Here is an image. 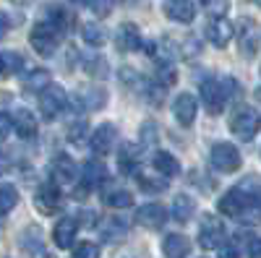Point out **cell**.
Returning <instances> with one entry per match:
<instances>
[{
  "label": "cell",
  "mask_w": 261,
  "mask_h": 258,
  "mask_svg": "<svg viewBox=\"0 0 261 258\" xmlns=\"http://www.w3.org/2000/svg\"><path fill=\"white\" fill-rule=\"evenodd\" d=\"M258 188L261 183L248 178L246 183L230 188L225 196L217 201V209H220L225 217H232L238 222L246 224H258L261 222V209H258Z\"/></svg>",
  "instance_id": "1"
},
{
  "label": "cell",
  "mask_w": 261,
  "mask_h": 258,
  "mask_svg": "<svg viewBox=\"0 0 261 258\" xmlns=\"http://www.w3.org/2000/svg\"><path fill=\"white\" fill-rule=\"evenodd\" d=\"M60 37H63V32L53 24V21L39 18L37 24H34V29H32V34H29V42H32V47L37 50V55L50 58V55L58 50Z\"/></svg>",
  "instance_id": "2"
},
{
  "label": "cell",
  "mask_w": 261,
  "mask_h": 258,
  "mask_svg": "<svg viewBox=\"0 0 261 258\" xmlns=\"http://www.w3.org/2000/svg\"><path fill=\"white\" fill-rule=\"evenodd\" d=\"M238 47H241V55L243 58H256L258 52V45H261V26H258V21L251 18V16H243L241 21H238Z\"/></svg>",
  "instance_id": "3"
},
{
  "label": "cell",
  "mask_w": 261,
  "mask_h": 258,
  "mask_svg": "<svg viewBox=\"0 0 261 258\" xmlns=\"http://www.w3.org/2000/svg\"><path fill=\"white\" fill-rule=\"evenodd\" d=\"M261 128V115L253 107H238L230 118V131L241 138V141H251Z\"/></svg>",
  "instance_id": "4"
},
{
  "label": "cell",
  "mask_w": 261,
  "mask_h": 258,
  "mask_svg": "<svg viewBox=\"0 0 261 258\" xmlns=\"http://www.w3.org/2000/svg\"><path fill=\"white\" fill-rule=\"evenodd\" d=\"M65 107H68V94H65V89L58 83H50L47 89L39 94V112L45 120H55Z\"/></svg>",
  "instance_id": "5"
},
{
  "label": "cell",
  "mask_w": 261,
  "mask_h": 258,
  "mask_svg": "<svg viewBox=\"0 0 261 258\" xmlns=\"http://www.w3.org/2000/svg\"><path fill=\"white\" fill-rule=\"evenodd\" d=\"M225 224L220 222V217H212V214H204L201 227H199V245L204 250H214V248H222L225 245Z\"/></svg>",
  "instance_id": "6"
},
{
  "label": "cell",
  "mask_w": 261,
  "mask_h": 258,
  "mask_svg": "<svg viewBox=\"0 0 261 258\" xmlns=\"http://www.w3.org/2000/svg\"><path fill=\"white\" fill-rule=\"evenodd\" d=\"M209 159H212V167L220 169V172H235V169H241V162H243L241 152H238L232 144H227V141L214 144Z\"/></svg>",
  "instance_id": "7"
},
{
  "label": "cell",
  "mask_w": 261,
  "mask_h": 258,
  "mask_svg": "<svg viewBox=\"0 0 261 258\" xmlns=\"http://www.w3.org/2000/svg\"><path fill=\"white\" fill-rule=\"evenodd\" d=\"M201 102H204V107H206L212 115H220V112L225 110V104H227V94H225L222 81L206 78V81L201 83Z\"/></svg>",
  "instance_id": "8"
},
{
  "label": "cell",
  "mask_w": 261,
  "mask_h": 258,
  "mask_svg": "<svg viewBox=\"0 0 261 258\" xmlns=\"http://www.w3.org/2000/svg\"><path fill=\"white\" fill-rule=\"evenodd\" d=\"M50 172H53V183L55 185H71L79 178V167H76V162L68 154H58L53 159V164H50Z\"/></svg>",
  "instance_id": "9"
},
{
  "label": "cell",
  "mask_w": 261,
  "mask_h": 258,
  "mask_svg": "<svg viewBox=\"0 0 261 258\" xmlns=\"http://www.w3.org/2000/svg\"><path fill=\"white\" fill-rule=\"evenodd\" d=\"M34 206L42 211V214H55L60 206H63V193L55 183H45L39 190H37V196H34Z\"/></svg>",
  "instance_id": "10"
},
{
  "label": "cell",
  "mask_w": 261,
  "mask_h": 258,
  "mask_svg": "<svg viewBox=\"0 0 261 258\" xmlns=\"http://www.w3.org/2000/svg\"><path fill=\"white\" fill-rule=\"evenodd\" d=\"M118 144V133H115V125L113 123H102L99 128H94L92 133V152L94 154H110Z\"/></svg>",
  "instance_id": "11"
},
{
  "label": "cell",
  "mask_w": 261,
  "mask_h": 258,
  "mask_svg": "<svg viewBox=\"0 0 261 258\" xmlns=\"http://www.w3.org/2000/svg\"><path fill=\"white\" fill-rule=\"evenodd\" d=\"M136 222L146 230H162L167 224V211L162 204H144L136 211Z\"/></svg>",
  "instance_id": "12"
},
{
  "label": "cell",
  "mask_w": 261,
  "mask_h": 258,
  "mask_svg": "<svg viewBox=\"0 0 261 258\" xmlns=\"http://www.w3.org/2000/svg\"><path fill=\"white\" fill-rule=\"evenodd\" d=\"M196 112H199V104H196L193 94H186V92H183V94L175 97V102H172V115H175V120H178L183 128L193 125Z\"/></svg>",
  "instance_id": "13"
},
{
  "label": "cell",
  "mask_w": 261,
  "mask_h": 258,
  "mask_svg": "<svg viewBox=\"0 0 261 258\" xmlns=\"http://www.w3.org/2000/svg\"><path fill=\"white\" fill-rule=\"evenodd\" d=\"M235 37V26L227 18H212L206 24V39L214 47H227V42Z\"/></svg>",
  "instance_id": "14"
},
{
  "label": "cell",
  "mask_w": 261,
  "mask_h": 258,
  "mask_svg": "<svg viewBox=\"0 0 261 258\" xmlns=\"http://www.w3.org/2000/svg\"><path fill=\"white\" fill-rule=\"evenodd\" d=\"M115 47L120 52H136L141 47V32L136 24H120L115 32Z\"/></svg>",
  "instance_id": "15"
},
{
  "label": "cell",
  "mask_w": 261,
  "mask_h": 258,
  "mask_svg": "<svg viewBox=\"0 0 261 258\" xmlns=\"http://www.w3.org/2000/svg\"><path fill=\"white\" fill-rule=\"evenodd\" d=\"M76 232H79V222L73 217H63L55 227H53V243L65 250V248H71L73 240H76Z\"/></svg>",
  "instance_id": "16"
},
{
  "label": "cell",
  "mask_w": 261,
  "mask_h": 258,
  "mask_svg": "<svg viewBox=\"0 0 261 258\" xmlns=\"http://www.w3.org/2000/svg\"><path fill=\"white\" fill-rule=\"evenodd\" d=\"M165 13L178 24H191L196 18V6L193 0H165Z\"/></svg>",
  "instance_id": "17"
},
{
  "label": "cell",
  "mask_w": 261,
  "mask_h": 258,
  "mask_svg": "<svg viewBox=\"0 0 261 258\" xmlns=\"http://www.w3.org/2000/svg\"><path fill=\"white\" fill-rule=\"evenodd\" d=\"M11 123H13V131H16L21 138H34V136H37V118H34L29 110H24V107L13 110Z\"/></svg>",
  "instance_id": "18"
},
{
  "label": "cell",
  "mask_w": 261,
  "mask_h": 258,
  "mask_svg": "<svg viewBox=\"0 0 261 258\" xmlns=\"http://www.w3.org/2000/svg\"><path fill=\"white\" fill-rule=\"evenodd\" d=\"M21 248L29 258H47V248L42 243V232L39 227H29L24 235H21Z\"/></svg>",
  "instance_id": "19"
},
{
  "label": "cell",
  "mask_w": 261,
  "mask_h": 258,
  "mask_svg": "<svg viewBox=\"0 0 261 258\" xmlns=\"http://www.w3.org/2000/svg\"><path fill=\"white\" fill-rule=\"evenodd\" d=\"M107 178H110V175H107V167L99 159H92V162H86L81 167V183L86 188H97V185L107 183Z\"/></svg>",
  "instance_id": "20"
},
{
  "label": "cell",
  "mask_w": 261,
  "mask_h": 258,
  "mask_svg": "<svg viewBox=\"0 0 261 258\" xmlns=\"http://www.w3.org/2000/svg\"><path fill=\"white\" fill-rule=\"evenodd\" d=\"M162 253L167 258H186L191 253V240L186 238V235L172 232V235H167L165 243H162Z\"/></svg>",
  "instance_id": "21"
},
{
  "label": "cell",
  "mask_w": 261,
  "mask_h": 258,
  "mask_svg": "<svg viewBox=\"0 0 261 258\" xmlns=\"http://www.w3.org/2000/svg\"><path fill=\"white\" fill-rule=\"evenodd\" d=\"M76 104L81 110H99V107L107 104V92L97 89V86H89V89H81L76 97Z\"/></svg>",
  "instance_id": "22"
},
{
  "label": "cell",
  "mask_w": 261,
  "mask_h": 258,
  "mask_svg": "<svg viewBox=\"0 0 261 258\" xmlns=\"http://www.w3.org/2000/svg\"><path fill=\"white\" fill-rule=\"evenodd\" d=\"M151 164H154V169H157V175H162V178H175V175H180V162L172 157L170 152H157L154 154V159H151Z\"/></svg>",
  "instance_id": "23"
},
{
  "label": "cell",
  "mask_w": 261,
  "mask_h": 258,
  "mask_svg": "<svg viewBox=\"0 0 261 258\" xmlns=\"http://www.w3.org/2000/svg\"><path fill=\"white\" fill-rule=\"evenodd\" d=\"M139 164H141V154L136 152V146L125 144L118 154V167L123 175H139Z\"/></svg>",
  "instance_id": "24"
},
{
  "label": "cell",
  "mask_w": 261,
  "mask_h": 258,
  "mask_svg": "<svg viewBox=\"0 0 261 258\" xmlns=\"http://www.w3.org/2000/svg\"><path fill=\"white\" fill-rule=\"evenodd\" d=\"M193 214H196V201L191 196H186V193L175 196V201H172V219L175 222H188Z\"/></svg>",
  "instance_id": "25"
},
{
  "label": "cell",
  "mask_w": 261,
  "mask_h": 258,
  "mask_svg": "<svg viewBox=\"0 0 261 258\" xmlns=\"http://www.w3.org/2000/svg\"><path fill=\"white\" fill-rule=\"evenodd\" d=\"M50 83H53V81H50V73H47L45 68H34V71L24 78V89H27V92H39V94H42Z\"/></svg>",
  "instance_id": "26"
},
{
  "label": "cell",
  "mask_w": 261,
  "mask_h": 258,
  "mask_svg": "<svg viewBox=\"0 0 261 258\" xmlns=\"http://www.w3.org/2000/svg\"><path fill=\"white\" fill-rule=\"evenodd\" d=\"M81 37H84V42H86L89 47H102L105 39H107L105 29L97 26V24H84V26H81Z\"/></svg>",
  "instance_id": "27"
},
{
  "label": "cell",
  "mask_w": 261,
  "mask_h": 258,
  "mask_svg": "<svg viewBox=\"0 0 261 258\" xmlns=\"http://www.w3.org/2000/svg\"><path fill=\"white\" fill-rule=\"evenodd\" d=\"M139 188L141 190H146V193H162L165 188H167V178H162V175H139Z\"/></svg>",
  "instance_id": "28"
},
{
  "label": "cell",
  "mask_w": 261,
  "mask_h": 258,
  "mask_svg": "<svg viewBox=\"0 0 261 258\" xmlns=\"http://www.w3.org/2000/svg\"><path fill=\"white\" fill-rule=\"evenodd\" d=\"M105 204L110 209H128L130 204H134V196H130L128 190H110L105 196Z\"/></svg>",
  "instance_id": "29"
},
{
  "label": "cell",
  "mask_w": 261,
  "mask_h": 258,
  "mask_svg": "<svg viewBox=\"0 0 261 258\" xmlns=\"http://www.w3.org/2000/svg\"><path fill=\"white\" fill-rule=\"evenodd\" d=\"M18 204V190L13 185H0V214H8Z\"/></svg>",
  "instance_id": "30"
},
{
  "label": "cell",
  "mask_w": 261,
  "mask_h": 258,
  "mask_svg": "<svg viewBox=\"0 0 261 258\" xmlns=\"http://www.w3.org/2000/svg\"><path fill=\"white\" fill-rule=\"evenodd\" d=\"M84 68L89 71L94 78H105V76H107V60H105L102 55H92V58L84 60Z\"/></svg>",
  "instance_id": "31"
},
{
  "label": "cell",
  "mask_w": 261,
  "mask_h": 258,
  "mask_svg": "<svg viewBox=\"0 0 261 258\" xmlns=\"http://www.w3.org/2000/svg\"><path fill=\"white\" fill-rule=\"evenodd\" d=\"M86 131H89V125H86V120L73 123V125L68 128V141H71L73 146H81V144L86 141Z\"/></svg>",
  "instance_id": "32"
},
{
  "label": "cell",
  "mask_w": 261,
  "mask_h": 258,
  "mask_svg": "<svg viewBox=\"0 0 261 258\" xmlns=\"http://www.w3.org/2000/svg\"><path fill=\"white\" fill-rule=\"evenodd\" d=\"M125 230H128V227H125L123 222H118V219H110L107 224H102V235H105L107 240H120L123 235H125Z\"/></svg>",
  "instance_id": "33"
},
{
  "label": "cell",
  "mask_w": 261,
  "mask_h": 258,
  "mask_svg": "<svg viewBox=\"0 0 261 258\" xmlns=\"http://www.w3.org/2000/svg\"><path fill=\"white\" fill-rule=\"evenodd\" d=\"M201 3L214 18H225V13L230 8V0H201Z\"/></svg>",
  "instance_id": "34"
},
{
  "label": "cell",
  "mask_w": 261,
  "mask_h": 258,
  "mask_svg": "<svg viewBox=\"0 0 261 258\" xmlns=\"http://www.w3.org/2000/svg\"><path fill=\"white\" fill-rule=\"evenodd\" d=\"M73 258H99V245L94 243H79L73 250Z\"/></svg>",
  "instance_id": "35"
},
{
  "label": "cell",
  "mask_w": 261,
  "mask_h": 258,
  "mask_svg": "<svg viewBox=\"0 0 261 258\" xmlns=\"http://www.w3.org/2000/svg\"><path fill=\"white\" fill-rule=\"evenodd\" d=\"M13 133V123H11V115L8 112H0V144H3L8 136Z\"/></svg>",
  "instance_id": "36"
},
{
  "label": "cell",
  "mask_w": 261,
  "mask_h": 258,
  "mask_svg": "<svg viewBox=\"0 0 261 258\" xmlns=\"http://www.w3.org/2000/svg\"><path fill=\"white\" fill-rule=\"evenodd\" d=\"M89 8L97 16H107V13L113 11V0H89Z\"/></svg>",
  "instance_id": "37"
},
{
  "label": "cell",
  "mask_w": 261,
  "mask_h": 258,
  "mask_svg": "<svg viewBox=\"0 0 261 258\" xmlns=\"http://www.w3.org/2000/svg\"><path fill=\"white\" fill-rule=\"evenodd\" d=\"M141 131H144V141H146V144H154V141H157V133H154L157 125H154V123H144Z\"/></svg>",
  "instance_id": "38"
},
{
  "label": "cell",
  "mask_w": 261,
  "mask_h": 258,
  "mask_svg": "<svg viewBox=\"0 0 261 258\" xmlns=\"http://www.w3.org/2000/svg\"><path fill=\"white\" fill-rule=\"evenodd\" d=\"M248 258H261V238L248 240Z\"/></svg>",
  "instance_id": "39"
},
{
  "label": "cell",
  "mask_w": 261,
  "mask_h": 258,
  "mask_svg": "<svg viewBox=\"0 0 261 258\" xmlns=\"http://www.w3.org/2000/svg\"><path fill=\"white\" fill-rule=\"evenodd\" d=\"M220 258H238V248H235L232 243H225V245L220 248Z\"/></svg>",
  "instance_id": "40"
},
{
  "label": "cell",
  "mask_w": 261,
  "mask_h": 258,
  "mask_svg": "<svg viewBox=\"0 0 261 258\" xmlns=\"http://www.w3.org/2000/svg\"><path fill=\"white\" fill-rule=\"evenodd\" d=\"M8 29H11V21H8V16H6L3 11H0V39L8 34Z\"/></svg>",
  "instance_id": "41"
},
{
  "label": "cell",
  "mask_w": 261,
  "mask_h": 258,
  "mask_svg": "<svg viewBox=\"0 0 261 258\" xmlns=\"http://www.w3.org/2000/svg\"><path fill=\"white\" fill-rule=\"evenodd\" d=\"M3 76H8V71H6V60H3V55H0V78Z\"/></svg>",
  "instance_id": "42"
},
{
  "label": "cell",
  "mask_w": 261,
  "mask_h": 258,
  "mask_svg": "<svg viewBox=\"0 0 261 258\" xmlns=\"http://www.w3.org/2000/svg\"><path fill=\"white\" fill-rule=\"evenodd\" d=\"M6 167H8V159H6L3 154H0V175H3V172H6Z\"/></svg>",
  "instance_id": "43"
},
{
  "label": "cell",
  "mask_w": 261,
  "mask_h": 258,
  "mask_svg": "<svg viewBox=\"0 0 261 258\" xmlns=\"http://www.w3.org/2000/svg\"><path fill=\"white\" fill-rule=\"evenodd\" d=\"M71 3H89V0H71Z\"/></svg>",
  "instance_id": "44"
},
{
  "label": "cell",
  "mask_w": 261,
  "mask_h": 258,
  "mask_svg": "<svg viewBox=\"0 0 261 258\" xmlns=\"http://www.w3.org/2000/svg\"><path fill=\"white\" fill-rule=\"evenodd\" d=\"M258 209H261V188H258Z\"/></svg>",
  "instance_id": "45"
},
{
  "label": "cell",
  "mask_w": 261,
  "mask_h": 258,
  "mask_svg": "<svg viewBox=\"0 0 261 258\" xmlns=\"http://www.w3.org/2000/svg\"><path fill=\"white\" fill-rule=\"evenodd\" d=\"M251 3H256V6H258V8H261V0H251Z\"/></svg>",
  "instance_id": "46"
},
{
  "label": "cell",
  "mask_w": 261,
  "mask_h": 258,
  "mask_svg": "<svg viewBox=\"0 0 261 258\" xmlns=\"http://www.w3.org/2000/svg\"><path fill=\"white\" fill-rule=\"evenodd\" d=\"M13 3H27V0H13Z\"/></svg>",
  "instance_id": "47"
},
{
  "label": "cell",
  "mask_w": 261,
  "mask_h": 258,
  "mask_svg": "<svg viewBox=\"0 0 261 258\" xmlns=\"http://www.w3.org/2000/svg\"><path fill=\"white\" fill-rule=\"evenodd\" d=\"M120 3H130V0H120Z\"/></svg>",
  "instance_id": "48"
}]
</instances>
